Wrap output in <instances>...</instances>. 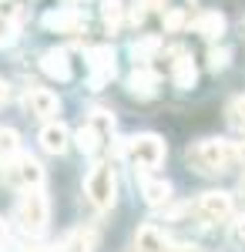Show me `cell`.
I'll return each mask as SVG.
<instances>
[{
  "label": "cell",
  "mask_w": 245,
  "mask_h": 252,
  "mask_svg": "<svg viewBox=\"0 0 245 252\" xmlns=\"http://www.w3.org/2000/svg\"><path fill=\"white\" fill-rule=\"evenodd\" d=\"M228 161H232V148L218 138H205L198 145L188 148V165L202 175H215V172H225Z\"/></svg>",
  "instance_id": "1"
},
{
  "label": "cell",
  "mask_w": 245,
  "mask_h": 252,
  "mask_svg": "<svg viewBox=\"0 0 245 252\" xmlns=\"http://www.w3.org/2000/svg\"><path fill=\"white\" fill-rule=\"evenodd\" d=\"M17 219H20V229L31 235H37L47 229V219H51V202H47V195L37 189H27L24 198H20L17 205Z\"/></svg>",
  "instance_id": "2"
},
{
  "label": "cell",
  "mask_w": 245,
  "mask_h": 252,
  "mask_svg": "<svg viewBox=\"0 0 245 252\" xmlns=\"http://www.w3.org/2000/svg\"><path fill=\"white\" fill-rule=\"evenodd\" d=\"M84 192L94 202L97 209H111L114 195H118V178H114V168L108 161H97L94 168L88 172V182H84Z\"/></svg>",
  "instance_id": "3"
},
{
  "label": "cell",
  "mask_w": 245,
  "mask_h": 252,
  "mask_svg": "<svg viewBox=\"0 0 245 252\" xmlns=\"http://www.w3.org/2000/svg\"><path fill=\"white\" fill-rule=\"evenodd\" d=\"M128 155L134 158L138 168H158L165 161V141L158 135H138L128 138Z\"/></svg>",
  "instance_id": "4"
},
{
  "label": "cell",
  "mask_w": 245,
  "mask_h": 252,
  "mask_svg": "<svg viewBox=\"0 0 245 252\" xmlns=\"http://www.w3.org/2000/svg\"><path fill=\"white\" fill-rule=\"evenodd\" d=\"M10 178H14L17 185H24V189H37L40 182H44V168H40L37 158L17 152V155L10 158Z\"/></svg>",
  "instance_id": "5"
},
{
  "label": "cell",
  "mask_w": 245,
  "mask_h": 252,
  "mask_svg": "<svg viewBox=\"0 0 245 252\" xmlns=\"http://www.w3.org/2000/svg\"><path fill=\"white\" fill-rule=\"evenodd\" d=\"M88 64H91V88L101 91L114 78V51L111 47H94V51H88Z\"/></svg>",
  "instance_id": "6"
},
{
  "label": "cell",
  "mask_w": 245,
  "mask_h": 252,
  "mask_svg": "<svg viewBox=\"0 0 245 252\" xmlns=\"http://www.w3.org/2000/svg\"><path fill=\"white\" fill-rule=\"evenodd\" d=\"M24 108L34 118H51V115H57L61 101H57V94H51L47 88H31L27 97H24Z\"/></svg>",
  "instance_id": "7"
},
{
  "label": "cell",
  "mask_w": 245,
  "mask_h": 252,
  "mask_svg": "<svg viewBox=\"0 0 245 252\" xmlns=\"http://www.w3.org/2000/svg\"><path fill=\"white\" fill-rule=\"evenodd\" d=\"M198 212L205 215L208 222H225L232 215V195L225 192H205L202 202H198Z\"/></svg>",
  "instance_id": "8"
},
{
  "label": "cell",
  "mask_w": 245,
  "mask_h": 252,
  "mask_svg": "<svg viewBox=\"0 0 245 252\" xmlns=\"http://www.w3.org/2000/svg\"><path fill=\"white\" fill-rule=\"evenodd\" d=\"M44 27H51L57 34H77V31L88 27V17L81 10H54V14L44 17Z\"/></svg>",
  "instance_id": "9"
},
{
  "label": "cell",
  "mask_w": 245,
  "mask_h": 252,
  "mask_svg": "<svg viewBox=\"0 0 245 252\" xmlns=\"http://www.w3.org/2000/svg\"><path fill=\"white\" fill-rule=\"evenodd\" d=\"M134 252H168V239L154 225H141L134 235Z\"/></svg>",
  "instance_id": "10"
},
{
  "label": "cell",
  "mask_w": 245,
  "mask_h": 252,
  "mask_svg": "<svg viewBox=\"0 0 245 252\" xmlns=\"http://www.w3.org/2000/svg\"><path fill=\"white\" fill-rule=\"evenodd\" d=\"M67 128L61 125V121H54V125H47L44 131H40V148L44 152H51V155H61L64 148H67Z\"/></svg>",
  "instance_id": "11"
},
{
  "label": "cell",
  "mask_w": 245,
  "mask_h": 252,
  "mask_svg": "<svg viewBox=\"0 0 245 252\" xmlns=\"http://www.w3.org/2000/svg\"><path fill=\"white\" fill-rule=\"evenodd\" d=\"M195 78H198V71H195L191 58L182 51V54H178V61H171V81H175V88L188 91L191 84H195Z\"/></svg>",
  "instance_id": "12"
},
{
  "label": "cell",
  "mask_w": 245,
  "mask_h": 252,
  "mask_svg": "<svg viewBox=\"0 0 245 252\" xmlns=\"http://www.w3.org/2000/svg\"><path fill=\"white\" fill-rule=\"evenodd\" d=\"M40 67L57 81H71V61H67V51H47L40 58Z\"/></svg>",
  "instance_id": "13"
},
{
  "label": "cell",
  "mask_w": 245,
  "mask_h": 252,
  "mask_svg": "<svg viewBox=\"0 0 245 252\" xmlns=\"http://www.w3.org/2000/svg\"><path fill=\"white\" fill-rule=\"evenodd\" d=\"M188 24H191V31H195V34H202V37H208V40H215L222 31H225V17H222V14H215V10H208V14L188 20Z\"/></svg>",
  "instance_id": "14"
},
{
  "label": "cell",
  "mask_w": 245,
  "mask_h": 252,
  "mask_svg": "<svg viewBox=\"0 0 245 252\" xmlns=\"http://www.w3.org/2000/svg\"><path fill=\"white\" fill-rule=\"evenodd\" d=\"M128 88H131V94H138V97H151L154 88H158V71H148V67L134 71L131 78H128Z\"/></svg>",
  "instance_id": "15"
},
{
  "label": "cell",
  "mask_w": 245,
  "mask_h": 252,
  "mask_svg": "<svg viewBox=\"0 0 245 252\" xmlns=\"http://www.w3.org/2000/svg\"><path fill=\"white\" fill-rule=\"evenodd\" d=\"M141 195H145L148 205H165L171 198V185L158 182V178H141Z\"/></svg>",
  "instance_id": "16"
},
{
  "label": "cell",
  "mask_w": 245,
  "mask_h": 252,
  "mask_svg": "<svg viewBox=\"0 0 245 252\" xmlns=\"http://www.w3.org/2000/svg\"><path fill=\"white\" fill-rule=\"evenodd\" d=\"M20 152V135L14 128H0V165H7Z\"/></svg>",
  "instance_id": "17"
},
{
  "label": "cell",
  "mask_w": 245,
  "mask_h": 252,
  "mask_svg": "<svg viewBox=\"0 0 245 252\" xmlns=\"http://www.w3.org/2000/svg\"><path fill=\"white\" fill-rule=\"evenodd\" d=\"M101 131H97L94 125H84V128H81V131H77V148H81V152H88V155H94L97 152V145H101Z\"/></svg>",
  "instance_id": "18"
},
{
  "label": "cell",
  "mask_w": 245,
  "mask_h": 252,
  "mask_svg": "<svg viewBox=\"0 0 245 252\" xmlns=\"http://www.w3.org/2000/svg\"><path fill=\"white\" fill-rule=\"evenodd\" d=\"M91 246H94V232H91V229H77V232L64 242V252H91Z\"/></svg>",
  "instance_id": "19"
},
{
  "label": "cell",
  "mask_w": 245,
  "mask_h": 252,
  "mask_svg": "<svg viewBox=\"0 0 245 252\" xmlns=\"http://www.w3.org/2000/svg\"><path fill=\"white\" fill-rule=\"evenodd\" d=\"M121 14H124V7H121V0H104V3H101V17H104V24H108V27H118V24H121Z\"/></svg>",
  "instance_id": "20"
},
{
  "label": "cell",
  "mask_w": 245,
  "mask_h": 252,
  "mask_svg": "<svg viewBox=\"0 0 245 252\" xmlns=\"http://www.w3.org/2000/svg\"><path fill=\"white\" fill-rule=\"evenodd\" d=\"M228 125L239 128V131H245V94L235 97V101L228 104Z\"/></svg>",
  "instance_id": "21"
},
{
  "label": "cell",
  "mask_w": 245,
  "mask_h": 252,
  "mask_svg": "<svg viewBox=\"0 0 245 252\" xmlns=\"http://www.w3.org/2000/svg\"><path fill=\"white\" fill-rule=\"evenodd\" d=\"M158 47H161V40H158V37H145L141 44H134V47H131V54H134V61H148Z\"/></svg>",
  "instance_id": "22"
},
{
  "label": "cell",
  "mask_w": 245,
  "mask_h": 252,
  "mask_svg": "<svg viewBox=\"0 0 245 252\" xmlns=\"http://www.w3.org/2000/svg\"><path fill=\"white\" fill-rule=\"evenodd\" d=\"M182 27H188V14L182 10V7H175L165 14V31H182Z\"/></svg>",
  "instance_id": "23"
},
{
  "label": "cell",
  "mask_w": 245,
  "mask_h": 252,
  "mask_svg": "<svg viewBox=\"0 0 245 252\" xmlns=\"http://www.w3.org/2000/svg\"><path fill=\"white\" fill-rule=\"evenodd\" d=\"M88 125H94L101 135H111V128H114V115H111V111H94Z\"/></svg>",
  "instance_id": "24"
},
{
  "label": "cell",
  "mask_w": 245,
  "mask_h": 252,
  "mask_svg": "<svg viewBox=\"0 0 245 252\" xmlns=\"http://www.w3.org/2000/svg\"><path fill=\"white\" fill-rule=\"evenodd\" d=\"M14 40V17H3L0 14V47Z\"/></svg>",
  "instance_id": "25"
},
{
  "label": "cell",
  "mask_w": 245,
  "mask_h": 252,
  "mask_svg": "<svg viewBox=\"0 0 245 252\" xmlns=\"http://www.w3.org/2000/svg\"><path fill=\"white\" fill-rule=\"evenodd\" d=\"M154 3V0H134V7H131V24H141V20L148 17V7Z\"/></svg>",
  "instance_id": "26"
},
{
  "label": "cell",
  "mask_w": 245,
  "mask_h": 252,
  "mask_svg": "<svg viewBox=\"0 0 245 252\" xmlns=\"http://www.w3.org/2000/svg\"><path fill=\"white\" fill-rule=\"evenodd\" d=\"M228 58H232L228 51H212V54H208V67H212V71H222L228 64Z\"/></svg>",
  "instance_id": "27"
},
{
  "label": "cell",
  "mask_w": 245,
  "mask_h": 252,
  "mask_svg": "<svg viewBox=\"0 0 245 252\" xmlns=\"http://www.w3.org/2000/svg\"><path fill=\"white\" fill-rule=\"evenodd\" d=\"M232 235H235V242L245 246V215L242 219H235V225H232Z\"/></svg>",
  "instance_id": "28"
},
{
  "label": "cell",
  "mask_w": 245,
  "mask_h": 252,
  "mask_svg": "<svg viewBox=\"0 0 245 252\" xmlns=\"http://www.w3.org/2000/svg\"><path fill=\"white\" fill-rule=\"evenodd\" d=\"M232 155L239 158V161H245V141H239V145H235V148H232Z\"/></svg>",
  "instance_id": "29"
},
{
  "label": "cell",
  "mask_w": 245,
  "mask_h": 252,
  "mask_svg": "<svg viewBox=\"0 0 245 252\" xmlns=\"http://www.w3.org/2000/svg\"><path fill=\"white\" fill-rule=\"evenodd\" d=\"M3 242H7V222L0 219V249H3Z\"/></svg>",
  "instance_id": "30"
},
{
  "label": "cell",
  "mask_w": 245,
  "mask_h": 252,
  "mask_svg": "<svg viewBox=\"0 0 245 252\" xmlns=\"http://www.w3.org/2000/svg\"><path fill=\"white\" fill-rule=\"evenodd\" d=\"M20 252H51V249H44V246H24Z\"/></svg>",
  "instance_id": "31"
},
{
  "label": "cell",
  "mask_w": 245,
  "mask_h": 252,
  "mask_svg": "<svg viewBox=\"0 0 245 252\" xmlns=\"http://www.w3.org/2000/svg\"><path fill=\"white\" fill-rule=\"evenodd\" d=\"M3 101H7V84L0 81V104H3Z\"/></svg>",
  "instance_id": "32"
},
{
  "label": "cell",
  "mask_w": 245,
  "mask_h": 252,
  "mask_svg": "<svg viewBox=\"0 0 245 252\" xmlns=\"http://www.w3.org/2000/svg\"><path fill=\"white\" fill-rule=\"evenodd\" d=\"M242 192H245V178H242Z\"/></svg>",
  "instance_id": "33"
}]
</instances>
